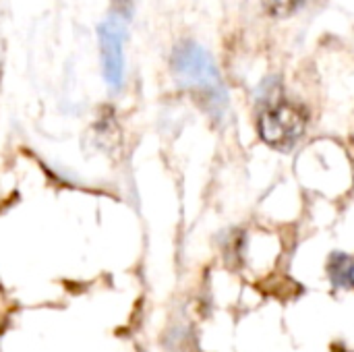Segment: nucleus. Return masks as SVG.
I'll return each mask as SVG.
<instances>
[{"mask_svg": "<svg viewBox=\"0 0 354 352\" xmlns=\"http://www.w3.org/2000/svg\"><path fill=\"white\" fill-rule=\"evenodd\" d=\"M174 73L193 89L205 95L207 104H214L216 108L224 106V87L220 81V73L212 60V56L197 44H183L176 48L172 56Z\"/></svg>", "mask_w": 354, "mask_h": 352, "instance_id": "f257e3e1", "label": "nucleus"}, {"mask_svg": "<svg viewBox=\"0 0 354 352\" xmlns=\"http://www.w3.org/2000/svg\"><path fill=\"white\" fill-rule=\"evenodd\" d=\"M257 131L263 143L278 151H288L305 135V116L290 104H278L259 116Z\"/></svg>", "mask_w": 354, "mask_h": 352, "instance_id": "f03ea898", "label": "nucleus"}, {"mask_svg": "<svg viewBox=\"0 0 354 352\" xmlns=\"http://www.w3.org/2000/svg\"><path fill=\"white\" fill-rule=\"evenodd\" d=\"M100 54L104 79L112 89H120L124 79V37H127V19L118 12L108 17L97 27Z\"/></svg>", "mask_w": 354, "mask_h": 352, "instance_id": "7ed1b4c3", "label": "nucleus"}, {"mask_svg": "<svg viewBox=\"0 0 354 352\" xmlns=\"http://www.w3.org/2000/svg\"><path fill=\"white\" fill-rule=\"evenodd\" d=\"M328 276L336 288L354 286V259L346 253H334L328 261Z\"/></svg>", "mask_w": 354, "mask_h": 352, "instance_id": "20e7f679", "label": "nucleus"}, {"mask_svg": "<svg viewBox=\"0 0 354 352\" xmlns=\"http://www.w3.org/2000/svg\"><path fill=\"white\" fill-rule=\"evenodd\" d=\"M263 2H266V8L276 17H286L303 4V0H263Z\"/></svg>", "mask_w": 354, "mask_h": 352, "instance_id": "39448f33", "label": "nucleus"}]
</instances>
